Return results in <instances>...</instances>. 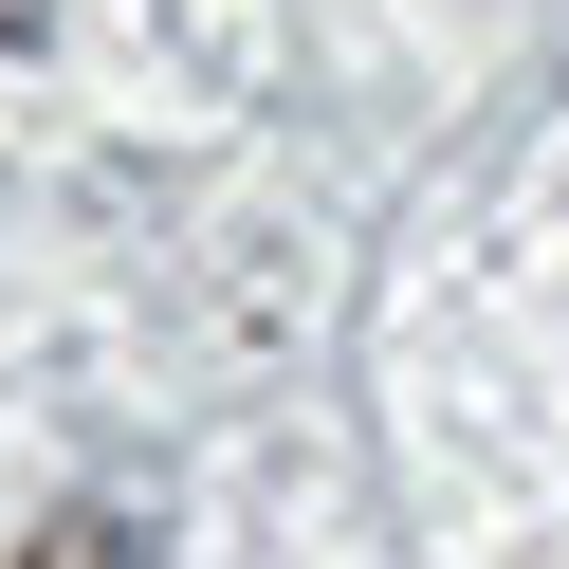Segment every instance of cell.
I'll return each instance as SVG.
<instances>
[{"label":"cell","mask_w":569,"mask_h":569,"mask_svg":"<svg viewBox=\"0 0 569 569\" xmlns=\"http://www.w3.org/2000/svg\"><path fill=\"white\" fill-rule=\"evenodd\" d=\"M19 569H129V532H111V515H56V532H38Z\"/></svg>","instance_id":"cell-1"},{"label":"cell","mask_w":569,"mask_h":569,"mask_svg":"<svg viewBox=\"0 0 569 569\" xmlns=\"http://www.w3.org/2000/svg\"><path fill=\"white\" fill-rule=\"evenodd\" d=\"M19 19H38V0H0V38H19Z\"/></svg>","instance_id":"cell-2"}]
</instances>
